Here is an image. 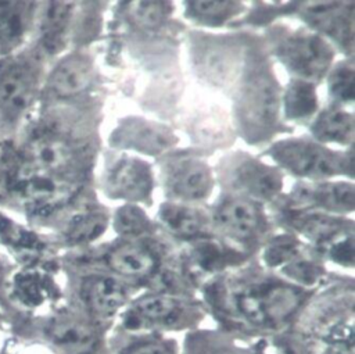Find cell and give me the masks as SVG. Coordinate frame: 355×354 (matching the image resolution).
<instances>
[{
    "instance_id": "18",
    "label": "cell",
    "mask_w": 355,
    "mask_h": 354,
    "mask_svg": "<svg viewBox=\"0 0 355 354\" xmlns=\"http://www.w3.org/2000/svg\"><path fill=\"white\" fill-rule=\"evenodd\" d=\"M119 142L123 146L136 147L147 153H158L172 144V135L162 126L144 121H133L122 128Z\"/></svg>"
},
{
    "instance_id": "22",
    "label": "cell",
    "mask_w": 355,
    "mask_h": 354,
    "mask_svg": "<svg viewBox=\"0 0 355 354\" xmlns=\"http://www.w3.org/2000/svg\"><path fill=\"white\" fill-rule=\"evenodd\" d=\"M107 218L98 211H82L72 215L62 228L64 237L71 243H85L103 233Z\"/></svg>"
},
{
    "instance_id": "21",
    "label": "cell",
    "mask_w": 355,
    "mask_h": 354,
    "mask_svg": "<svg viewBox=\"0 0 355 354\" xmlns=\"http://www.w3.org/2000/svg\"><path fill=\"white\" fill-rule=\"evenodd\" d=\"M313 133L323 142L349 143L354 135V118L340 108L326 110L315 122Z\"/></svg>"
},
{
    "instance_id": "29",
    "label": "cell",
    "mask_w": 355,
    "mask_h": 354,
    "mask_svg": "<svg viewBox=\"0 0 355 354\" xmlns=\"http://www.w3.org/2000/svg\"><path fill=\"white\" fill-rule=\"evenodd\" d=\"M330 253L331 257L340 262H348L352 264V254H354V248H352V239L349 237H344V239H338L334 242V244H331L330 247Z\"/></svg>"
},
{
    "instance_id": "12",
    "label": "cell",
    "mask_w": 355,
    "mask_h": 354,
    "mask_svg": "<svg viewBox=\"0 0 355 354\" xmlns=\"http://www.w3.org/2000/svg\"><path fill=\"white\" fill-rule=\"evenodd\" d=\"M233 186L261 199H269L280 190L282 180L279 174L250 157L233 160L227 172Z\"/></svg>"
},
{
    "instance_id": "26",
    "label": "cell",
    "mask_w": 355,
    "mask_h": 354,
    "mask_svg": "<svg viewBox=\"0 0 355 354\" xmlns=\"http://www.w3.org/2000/svg\"><path fill=\"white\" fill-rule=\"evenodd\" d=\"M118 354H178L175 343L161 337H143L125 344Z\"/></svg>"
},
{
    "instance_id": "10",
    "label": "cell",
    "mask_w": 355,
    "mask_h": 354,
    "mask_svg": "<svg viewBox=\"0 0 355 354\" xmlns=\"http://www.w3.org/2000/svg\"><path fill=\"white\" fill-rule=\"evenodd\" d=\"M168 190L183 200L205 197L212 186L208 167L196 158H180L169 164L165 176Z\"/></svg>"
},
{
    "instance_id": "27",
    "label": "cell",
    "mask_w": 355,
    "mask_h": 354,
    "mask_svg": "<svg viewBox=\"0 0 355 354\" xmlns=\"http://www.w3.org/2000/svg\"><path fill=\"white\" fill-rule=\"evenodd\" d=\"M115 228L119 233L140 235L150 228V222L139 208L125 207L115 217Z\"/></svg>"
},
{
    "instance_id": "25",
    "label": "cell",
    "mask_w": 355,
    "mask_h": 354,
    "mask_svg": "<svg viewBox=\"0 0 355 354\" xmlns=\"http://www.w3.org/2000/svg\"><path fill=\"white\" fill-rule=\"evenodd\" d=\"M237 3L233 1H191L189 3V12L191 17L204 22H223L233 14Z\"/></svg>"
},
{
    "instance_id": "20",
    "label": "cell",
    "mask_w": 355,
    "mask_h": 354,
    "mask_svg": "<svg viewBox=\"0 0 355 354\" xmlns=\"http://www.w3.org/2000/svg\"><path fill=\"white\" fill-rule=\"evenodd\" d=\"M161 219L171 232L183 237L200 235L207 225L200 211L182 204H165L161 210Z\"/></svg>"
},
{
    "instance_id": "6",
    "label": "cell",
    "mask_w": 355,
    "mask_h": 354,
    "mask_svg": "<svg viewBox=\"0 0 355 354\" xmlns=\"http://www.w3.org/2000/svg\"><path fill=\"white\" fill-rule=\"evenodd\" d=\"M39 1L0 0V58L31 43Z\"/></svg>"
},
{
    "instance_id": "4",
    "label": "cell",
    "mask_w": 355,
    "mask_h": 354,
    "mask_svg": "<svg viewBox=\"0 0 355 354\" xmlns=\"http://www.w3.org/2000/svg\"><path fill=\"white\" fill-rule=\"evenodd\" d=\"M92 76V64L83 54L73 53L60 58L46 72L39 108L75 99L89 87Z\"/></svg>"
},
{
    "instance_id": "1",
    "label": "cell",
    "mask_w": 355,
    "mask_h": 354,
    "mask_svg": "<svg viewBox=\"0 0 355 354\" xmlns=\"http://www.w3.org/2000/svg\"><path fill=\"white\" fill-rule=\"evenodd\" d=\"M44 57L29 43L0 58V139L14 137L37 112L46 76Z\"/></svg>"
},
{
    "instance_id": "5",
    "label": "cell",
    "mask_w": 355,
    "mask_h": 354,
    "mask_svg": "<svg viewBox=\"0 0 355 354\" xmlns=\"http://www.w3.org/2000/svg\"><path fill=\"white\" fill-rule=\"evenodd\" d=\"M73 11L72 1H39L31 44L46 61L65 49Z\"/></svg>"
},
{
    "instance_id": "3",
    "label": "cell",
    "mask_w": 355,
    "mask_h": 354,
    "mask_svg": "<svg viewBox=\"0 0 355 354\" xmlns=\"http://www.w3.org/2000/svg\"><path fill=\"white\" fill-rule=\"evenodd\" d=\"M277 53L293 72L308 81L319 79L333 58L330 46L319 36L308 32L284 37L277 46Z\"/></svg>"
},
{
    "instance_id": "17",
    "label": "cell",
    "mask_w": 355,
    "mask_h": 354,
    "mask_svg": "<svg viewBox=\"0 0 355 354\" xmlns=\"http://www.w3.org/2000/svg\"><path fill=\"white\" fill-rule=\"evenodd\" d=\"M107 264L114 272L122 276L143 278L155 269L157 260L154 254L143 246L126 243L116 246L108 253Z\"/></svg>"
},
{
    "instance_id": "2",
    "label": "cell",
    "mask_w": 355,
    "mask_h": 354,
    "mask_svg": "<svg viewBox=\"0 0 355 354\" xmlns=\"http://www.w3.org/2000/svg\"><path fill=\"white\" fill-rule=\"evenodd\" d=\"M273 158L301 176H329L344 169V160L334 153L305 140L280 142L272 149Z\"/></svg>"
},
{
    "instance_id": "14",
    "label": "cell",
    "mask_w": 355,
    "mask_h": 354,
    "mask_svg": "<svg viewBox=\"0 0 355 354\" xmlns=\"http://www.w3.org/2000/svg\"><path fill=\"white\" fill-rule=\"evenodd\" d=\"M126 289L115 278L108 275H93L83 280L80 297L86 307L100 317L116 312L126 301Z\"/></svg>"
},
{
    "instance_id": "16",
    "label": "cell",
    "mask_w": 355,
    "mask_h": 354,
    "mask_svg": "<svg viewBox=\"0 0 355 354\" xmlns=\"http://www.w3.org/2000/svg\"><path fill=\"white\" fill-rule=\"evenodd\" d=\"M233 310L254 326H270L268 314V282L248 283L233 292Z\"/></svg>"
},
{
    "instance_id": "8",
    "label": "cell",
    "mask_w": 355,
    "mask_h": 354,
    "mask_svg": "<svg viewBox=\"0 0 355 354\" xmlns=\"http://www.w3.org/2000/svg\"><path fill=\"white\" fill-rule=\"evenodd\" d=\"M54 293V285L49 275L33 264H24L21 268L11 271L6 297L25 308H36L44 304Z\"/></svg>"
},
{
    "instance_id": "23",
    "label": "cell",
    "mask_w": 355,
    "mask_h": 354,
    "mask_svg": "<svg viewBox=\"0 0 355 354\" xmlns=\"http://www.w3.org/2000/svg\"><path fill=\"white\" fill-rule=\"evenodd\" d=\"M286 115L297 119L311 115L316 110V94L309 82L293 81L286 93Z\"/></svg>"
},
{
    "instance_id": "9",
    "label": "cell",
    "mask_w": 355,
    "mask_h": 354,
    "mask_svg": "<svg viewBox=\"0 0 355 354\" xmlns=\"http://www.w3.org/2000/svg\"><path fill=\"white\" fill-rule=\"evenodd\" d=\"M46 332L49 340L62 354H93L98 347L96 329L72 315L55 317Z\"/></svg>"
},
{
    "instance_id": "28",
    "label": "cell",
    "mask_w": 355,
    "mask_h": 354,
    "mask_svg": "<svg viewBox=\"0 0 355 354\" xmlns=\"http://www.w3.org/2000/svg\"><path fill=\"white\" fill-rule=\"evenodd\" d=\"M330 92L341 101L354 100V68L351 64H341L330 76Z\"/></svg>"
},
{
    "instance_id": "7",
    "label": "cell",
    "mask_w": 355,
    "mask_h": 354,
    "mask_svg": "<svg viewBox=\"0 0 355 354\" xmlns=\"http://www.w3.org/2000/svg\"><path fill=\"white\" fill-rule=\"evenodd\" d=\"M279 94L273 79L265 74L255 75L244 89L241 97V117L250 132L268 129L276 119Z\"/></svg>"
},
{
    "instance_id": "15",
    "label": "cell",
    "mask_w": 355,
    "mask_h": 354,
    "mask_svg": "<svg viewBox=\"0 0 355 354\" xmlns=\"http://www.w3.org/2000/svg\"><path fill=\"white\" fill-rule=\"evenodd\" d=\"M261 212L257 205L243 199H229L216 211L219 226L236 237L254 235L261 225Z\"/></svg>"
},
{
    "instance_id": "19",
    "label": "cell",
    "mask_w": 355,
    "mask_h": 354,
    "mask_svg": "<svg viewBox=\"0 0 355 354\" xmlns=\"http://www.w3.org/2000/svg\"><path fill=\"white\" fill-rule=\"evenodd\" d=\"M297 197L331 211H351L354 208V187L349 183L301 186L297 190Z\"/></svg>"
},
{
    "instance_id": "11",
    "label": "cell",
    "mask_w": 355,
    "mask_h": 354,
    "mask_svg": "<svg viewBox=\"0 0 355 354\" xmlns=\"http://www.w3.org/2000/svg\"><path fill=\"white\" fill-rule=\"evenodd\" d=\"M105 185L115 197L141 200L151 192V172L147 164L135 158H121L107 171Z\"/></svg>"
},
{
    "instance_id": "13",
    "label": "cell",
    "mask_w": 355,
    "mask_h": 354,
    "mask_svg": "<svg viewBox=\"0 0 355 354\" xmlns=\"http://www.w3.org/2000/svg\"><path fill=\"white\" fill-rule=\"evenodd\" d=\"M183 305L172 296L150 294L139 298L125 317V326L132 330L151 325H172L183 314Z\"/></svg>"
},
{
    "instance_id": "24",
    "label": "cell",
    "mask_w": 355,
    "mask_h": 354,
    "mask_svg": "<svg viewBox=\"0 0 355 354\" xmlns=\"http://www.w3.org/2000/svg\"><path fill=\"white\" fill-rule=\"evenodd\" d=\"M128 6V14L132 22L143 28H153L162 22L169 4L164 1H132Z\"/></svg>"
},
{
    "instance_id": "31",
    "label": "cell",
    "mask_w": 355,
    "mask_h": 354,
    "mask_svg": "<svg viewBox=\"0 0 355 354\" xmlns=\"http://www.w3.org/2000/svg\"><path fill=\"white\" fill-rule=\"evenodd\" d=\"M0 142H1V139H0Z\"/></svg>"
},
{
    "instance_id": "30",
    "label": "cell",
    "mask_w": 355,
    "mask_h": 354,
    "mask_svg": "<svg viewBox=\"0 0 355 354\" xmlns=\"http://www.w3.org/2000/svg\"><path fill=\"white\" fill-rule=\"evenodd\" d=\"M3 321V315H1V312H0V322Z\"/></svg>"
}]
</instances>
